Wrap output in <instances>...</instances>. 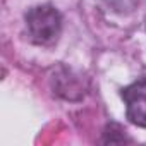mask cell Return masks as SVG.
<instances>
[{
	"mask_svg": "<svg viewBox=\"0 0 146 146\" xmlns=\"http://www.w3.org/2000/svg\"><path fill=\"white\" fill-rule=\"evenodd\" d=\"M103 2L107 4V7H108L112 12L125 16V14H131V12L137 7L139 0H103Z\"/></svg>",
	"mask_w": 146,
	"mask_h": 146,
	"instance_id": "obj_3",
	"label": "cell"
},
{
	"mask_svg": "<svg viewBox=\"0 0 146 146\" xmlns=\"http://www.w3.org/2000/svg\"><path fill=\"white\" fill-rule=\"evenodd\" d=\"M24 21L28 36L33 43L40 46H52L58 41L62 33V16L53 5L43 4L31 7L26 12Z\"/></svg>",
	"mask_w": 146,
	"mask_h": 146,
	"instance_id": "obj_1",
	"label": "cell"
},
{
	"mask_svg": "<svg viewBox=\"0 0 146 146\" xmlns=\"http://www.w3.org/2000/svg\"><path fill=\"white\" fill-rule=\"evenodd\" d=\"M120 96L125 103V115L129 122L137 127H146V79H137L122 88Z\"/></svg>",
	"mask_w": 146,
	"mask_h": 146,
	"instance_id": "obj_2",
	"label": "cell"
}]
</instances>
